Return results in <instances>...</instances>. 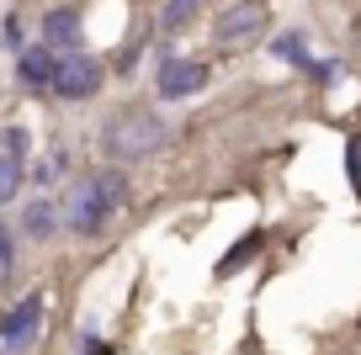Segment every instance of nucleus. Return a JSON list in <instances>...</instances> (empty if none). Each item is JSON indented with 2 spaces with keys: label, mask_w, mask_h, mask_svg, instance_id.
I'll use <instances>...</instances> for the list:
<instances>
[{
  "label": "nucleus",
  "mask_w": 361,
  "mask_h": 355,
  "mask_svg": "<svg viewBox=\"0 0 361 355\" xmlns=\"http://www.w3.org/2000/svg\"><path fill=\"white\" fill-rule=\"evenodd\" d=\"M165 138H170V123L159 117V111H149V106H123V111H112V117L102 123V149H106V159H123V165L159 154V149H165Z\"/></svg>",
  "instance_id": "2"
},
{
  "label": "nucleus",
  "mask_w": 361,
  "mask_h": 355,
  "mask_svg": "<svg viewBox=\"0 0 361 355\" xmlns=\"http://www.w3.org/2000/svg\"><path fill=\"white\" fill-rule=\"evenodd\" d=\"M260 32H266V6H260V0H234V6H224L218 22H213V43L218 48H250Z\"/></svg>",
  "instance_id": "3"
},
{
  "label": "nucleus",
  "mask_w": 361,
  "mask_h": 355,
  "mask_svg": "<svg viewBox=\"0 0 361 355\" xmlns=\"http://www.w3.org/2000/svg\"><path fill=\"white\" fill-rule=\"evenodd\" d=\"M43 43L54 54H75L80 48V16L75 11H48L43 16Z\"/></svg>",
  "instance_id": "8"
},
{
  "label": "nucleus",
  "mask_w": 361,
  "mask_h": 355,
  "mask_svg": "<svg viewBox=\"0 0 361 355\" xmlns=\"http://www.w3.org/2000/svg\"><path fill=\"white\" fill-rule=\"evenodd\" d=\"M255 249H260V233H245L234 249H228L224 260H218V276H234V270H245L250 260H255Z\"/></svg>",
  "instance_id": "11"
},
{
  "label": "nucleus",
  "mask_w": 361,
  "mask_h": 355,
  "mask_svg": "<svg viewBox=\"0 0 361 355\" xmlns=\"http://www.w3.org/2000/svg\"><path fill=\"white\" fill-rule=\"evenodd\" d=\"M345 170H350V186H356V197H361V138L345 144Z\"/></svg>",
  "instance_id": "14"
},
{
  "label": "nucleus",
  "mask_w": 361,
  "mask_h": 355,
  "mask_svg": "<svg viewBox=\"0 0 361 355\" xmlns=\"http://www.w3.org/2000/svg\"><path fill=\"white\" fill-rule=\"evenodd\" d=\"M54 90H59L64 101H90L96 90H102V64H96L85 48L59 54V64H54Z\"/></svg>",
  "instance_id": "4"
},
{
  "label": "nucleus",
  "mask_w": 361,
  "mask_h": 355,
  "mask_svg": "<svg viewBox=\"0 0 361 355\" xmlns=\"http://www.w3.org/2000/svg\"><path fill=\"white\" fill-rule=\"evenodd\" d=\"M154 85L165 101H186L197 96V90H207V64H197V58H180V54H165L154 69Z\"/></svg>",
  "instance_id": "6"
},
{
  "label": "nucleus",
  "mask_w": 361,
  "mask_h": 355,
  "mask_svg": "<svg viewBox=\"0 0 361 355\" xmlns=\"http://www.w3.org/2000/svg\"><path fill=\"white\" fill-rule=\"evenodd\" d=\"M54 64H59V54L48 43H32L16 54V75H22L27 90H54Z\"/></svg>",
  "instance_id": "7"
},
{
  "label": "nucleus",
  "mask_w": 361,
  "mask_h": 355,
  "mask_svg": "<svg viewBox=\"0 0 361 355\" xmlns=\"http://www.w3.org/2000/svg\"><path fill=\"white\" fill-rule=\"evenodd\" d=\"M0 149H6V154H27V127H6Z\"/></svg>",
  "instance_id": "16"
},
{
  "label": "nucleus",
  "mask_w": 361,
  "mask_h": 355,
  "mask_svg": "<svg viewBox=\"0 0 361 355\" xmlns=\"http://www.w3.org/2000/svg\"><path fill=\"white\" fill-rule=\"evenodd\" d=\"M11 233H6V223H0V292H6V281H11Z\"/></svg>",
  "instance_id": "15"
},
{
  "label": "nucleus",
  "mask_w": 361,
  "mask_h": 355,
  "mask_svg": "<svg viewBox=\"0 0 361 355\" xmlns=\"http://www.w3.org/2000/svg\"><path fill=\"white\" fill-rule=\"evenodd\" d=\"M22 154H6V149H0V201H11L16 191H22Z\"/></svg>",
  "instance_id": "13"
},
{
  "label": "nucleus",
  "mask_w": 361,
  "mask_h": 355,
  "mask_svg": "<svg viewBox=\"0 0 361 355\" xmlns=\"http://www.w3.org/2000/svg\"><path fill=\"white\" fill-rule=\"evenodd\" d=\"M123 201H128V175L123 170H96V175L75 180V191L64 197V228L80 239H96L123 212Z\"/></svg>",
  "instance_id": "1"
},
{
  "label": "nucleus",
  "mask_w": 361,
  "mask_h": 355,
  "mask_svg": "<svg viewBox=\"0 0 361 355\" xmlns=\"http://www.w3.org/2000/svg\"><path fill=\"white\" fill-rule=\"evenodd\" d=\"M197 11H202V0H165L159 27H165V32H186V27L197 22Z\"/></svg>",
  "instance_id": "10"
},
{
  "label": "nucleus",
  "mask_w": 361,
  "mask_h": 355,
  "mask_svg": "<svg viewBox=\"0 0 361 355\" xmlns=\"http://www.w3.org/2000/svg\"><path fill=\"white\" fill-rule=\"evenodd\" d=\"M6 48H11V54H22V22H16V16L6 22Z\"/></svg>",
  "instance_id": "17"
},
{
  "label": "nucleus",
  "mask_w": 361,
  "mask_h": 355,
  "mask_svg": "<svg viewBox=\"0 0 361 355\" xmlns=\"http://www.w3.org/2000/svg\"><path fill=\"white\" fill-rule=\"evenodd\" d=\"M271 54L282 58V64H298V69H308V75H324V64H314V54H308L303 32H282L276 43H271Z\"/></svg>",
  "instance_id": "9"
},
{
  "label": "nucleus",
  "mask_w": 361,
  "mask_h": 355,
  "mask_svg": "<svg viewBox=\"0 0 361 355\" xmlns=\"http://www.w3.org/2000/svg\"><path fill=\"white\" fill-rule=\"evenodd\" d=\"M22 228H27V233H32V239H48V233H54V228H59V212H54V207H48V201H32V207H27V212H22Z\"/></svg>",
  "instance_id": "12"
},
{
  "label": "nucleus",
  "mask_w": 361,
  "mask_h": 355,
  "mask_svg": "<svg viewBox=\"0 0 361 355\" xmlns=\"http://www.w3.org/2000/svg\"><path fill=\"white\" fill-rule=\"evenodd\" d=\"M37 329H43V292L22 297L6 318H0V350H6V355L32 350V344H37Z\"/></svg>",
  "instance_id": "5"
}]
</instances>
